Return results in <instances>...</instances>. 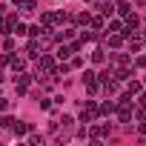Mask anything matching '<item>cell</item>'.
<instances>
[{
    "label": "cell",
    "instance_id": "277c9868",
    "mask_svg": "<svg viewBox=\"0 0 146 146\" xmlns=\"http://www.w3.org/2000/svg\"><path fill=\"white\" fill-rule=\"evenodd\" d=\"M117 12H120V15H129V3H126V0H120V6H117Z\"/></svg>",
    "mask_w": 146,
    "mask_h": 146
},
{
    "label": "cell",
    "instance_id": "5b68a950",
    "mask_svg": "<svg viewBox=\"0 0 146 146\" xmlns=\"http://www.w3.org/2000/svg\"><path fill=\"white\" fill-rule=\"evenodd\" d=\"M40 69H52V57H40Z\"/></svg>",
    "mask_w": 146,
    "mask_h": 146
},
{
    "label": "cell",
    "instance_id": "52a82bcc",
    "mask_svg": "<svg viewBox=\"0 0 146 146\" xmlns=\"http://www.w3.org/2000/svg\"><path fill=\"white\" fill-rule=\"evenodd\" d=\"M0 109H6V100H3V98H0Z\"/></svg>",
    "mask_w": 146,
    "mask_h": 146
},
{
    "label": "cell",
    "instance_id": "8992f818",
    "mask_svg": "<svg viewBox=\"0 0 146 146\" xmlns=\"http://www.w3.org/2000/svg\"><path fill=\"white\" fill-rule=\"evenodd\" d=\"M135 92H140V83H137V80H132V83H129V95H135Z\"/></svg>",
    "mask_w": 146,
    "mask_h": 146
},
{
    "label": "cell",
    "instance_id": "3957f363",
    "mask_svg": "<svg viewBox=\"0 0 146 146\" xmlns=\"http://www.w3.org/2000/svg\"><path fill=\"white\" fill-rule=\"evenodd\" d=\"M12 66H15V72H20V69L26 66V60H20V57H15V60H12Z\"/></svg>",
    "mask_w": 146,
    "mask_h": 146
},
{
    "label": "cell",
    "instance_id": "7a4b0ae2",
    "mask_svg": "<svg viewBox=\"0 0 146 146\" xmlns=\"http://www.w3.org/2000/svg\"><path fill=\"white\" fill-rule=\"evenodd\" d=\"M109 112H115V103H112V100H109V103H103V106H100V115H109Z\"/></svg>",
    "mask_w": 146,
    "mask_h": 146
},
{
    "label": "cell",
    "instance_id": "6da1fadb",
    "mask_svg": "<svg viewBox=\"0 0 146 146\" xmlns=\"http://www.w3.org/2000/svg\"><path fill=\"white\" fill-rule=\"evenodd\" d=\"M26 132H29V126H26V123H15V135H17V137H20V135H26Z\"/></svg>",
    "mask_w": 146,
    "mask_h": 146
}]
</instances>
